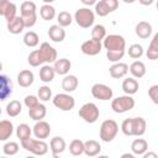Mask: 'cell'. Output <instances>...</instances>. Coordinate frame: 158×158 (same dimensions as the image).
Here are the masks:
<instances>
[{"label":"cell","mask_w":158,"mask_h":158,"mask_svg":"<svg viewBox=\"0 0 158 158\" xmlns=\"http://www.w3.org/2000/svg\"><path fill=\"white\" fill-rule=\"evenodd\" d=\"M135 32L139 38L147 40L152 35V25L147 21H139L135 27Z\"/></svg>","instance_id":"obj_26"},{"label":"cell","mask_w":158,"mask_h":158,"mask_svg":"<svg viewBox=\"0 0 158 158\" xmlns=\"http://www.w3.org/2000/svg\"><path fill=\"white\" fill-rule=\"evenodd\" d=\"M21 147L23 149H26L27 152L32 153L33 156H44L48 152V144L42 141V139H37V138H27L25 141L21 142Z\"/></svg>","instance_id":"obj_4"},{"label":"cell","mask_w":158,"mask_h":158,"mask_svg":"<svg viewBox=\"0 0 158 158\" xmlns=\"http://www.w3.org/2000/svg\"><path fill=\"white\" fill-rule=\"evenodd\" d=\"M12 94V81L6 75H0V100L5 101Z\"/></svg>","instance_id":"obj_18"},{"label":"cell","mask_w":158,"mask_h":158,"mask_svg":"<svg viewBox=\"0 0 158 158\" xmlns=\"http://www.w3.org/2000/svg\"><path fill=\"white\" fill-rule=\"evenodd\" d=\"M142 158H158V156H157V153H156V152L147 151V152L142 156Z\"/></svg>","instance_id":"obj_46"},{"label":"cell","mask_w":158,"mask_h":158,"mask_svg":"<svg viewBox=\"0 0 158 158\" xmlns=\"http://www.w3.org/2000/svg\"><path fill=\"white\" fill-rule=\"evenodd\" d=\"M37 96L42 101H48L52 99V89L47 85H42V86H40V89L37 91Z\"/></svg>","instance_id":"obj_43"},{"label":"cell","mask_w":158,"mask_h":158,"mask_svg":"<svg viewBox=\"0 0 158 158\" xmlns=\"http://www.w3.org/2000/svg\"><path fill=\"white\" fill-rule=\"evenodd\" d=\"M23 104L30 110V109H33V107H36V106L40 105V99L36 95H27L23 99Z\"/></svg>","instance_id":"obj_44"},{"label":"cell","mask_w":158,"mask_h":158,"mask_svg":"<svg viewBox=\"0 0 158 158\" xmlns=\"http://www.w3.org/2000/svg\"><path fill=\"white\" fill-rule=\"evenodd\" d=\"M79 85V80L75 75L73 74H68L62 79V89L64 90V93H73Z\"/></svg>","instance_id":"obj_24"},{"label":"cell","mask_w":158,"mask_h":158,"mask_svg":"<svg viewBox=\"0 0 158 158\" xmlns=\"http://www.w3.org/2000/svg\"><path fill=\"white\" fill-rule=\"evenodd\" d=\"M47 115V107L43 105V104H40L38 106L33 107V109H30L28 110V116L30 118H32L33 121H43V118L46 117Z\"/></svg>","instance_id":"obj_30"},{"label":"cell","mask_w":158,"mask_h":158,"mask_svg":"<svg viewBox=\"0 0 158 158\" xmlns=\"http://www.w3.org/2000/svg\"><path fill=\"white\" fill-rule=\"evenodd\" d=\"M1 158H7V157H1Z\"/></svg>","instance_id":"obj_52"},{"label":"cell","mask_w":158,"mask_h":158,"mask_svg":"<svg viewBox=\"0 0 158 158\" xmlns=\"http://www.w3.org/2000/svg\"><path fill=\"white\" fill-rule=\"evenodd\" d=\"M54 75H56L54 68L51 67L49 64H44L40 68V79L43 83H51L54 79Z\"/></svg>","instance_id":"obj_31"},{"label":"cell","mask_w":158,"mask_h":158,"mask_svg":"<svg viewBox=\"0 0 158 158\" xmlns=\"http://www.w3.org/2000/svg\"><path fill=\"white\" fill-rule=\"evenodd\" d=\"M40 15L43 20L46 21H51L56 17V9L54 6H52L51 4H43L40 9Z\"/></svg>","instance_id":"obj_34"},{"label":"cell","mask_w":158,"mask_h":158,"mask_svg":"<svg viewBox=\"0 0 158 158\" xmlns=\"http://www.w3.org/2000/svg\"><path fill=\"white\" fill-rule=\"evenodd\" d=\"M19 149H20V146H19V143L17 142H12V141H10V142H6L4 146H2V152H4V154H6V156H15L17 152H19Z\"/></svg>","instance_id":"obj_42"},{"label":"cell","mask_w":158,"mask_h":158,"mask_svg":"<svg viewBox=\"0 0 158 158\" xmlns=\"http://www.w3.org/2000/svg\"><path fill=\"white\" fill-rule=\"evenodd\" d=\"M35 75L30 69H23L17 74V83L21 88H28L33 84Z\"/></svg>","instance_id":"obj_21"},{"label":"cell","mask_w":158,"mask_h":158,"mask_svg":"<svg viewBox=\"0 0 158 158\" xmlns=\"http://www.w3.org/2000/svg\"><path fill=\"white\" fill-rule=\"evenodd\" d=\"M148 96L156 105H158V84H154L148 89Z\"/></svg>","instance_id":"obj_45"},{"label":"cell","mask_w":158,"mask_h":158,"mask_svg":"<svg viewBox=\"0 0 158 158\" xmlns=\"http://www.w3.org/2000/svg\"><path fill=\"white\" fill-rule=\"evenodd\" d=\"M118 7V1L117 0H100L95 4V12L96 15L104 17L111 12H114Z\"/></svg>","instance_id":"obj_11"},{"label":"cell","mask_w":158,"mask_h":158,"mask_svg":"<svg viewBox=\"0 0 158 158\" xmlns=\"http://www.w3.org/2000/svg\"><path fill=\"white\" fill-rule=\"evenodd\" d=\"M52 102L57 109H59L62 111H70L75 106L74 98L68 93H60V94L54 95L52 99Z\"/></svg>","instance_id":"obj_9"},{"label":"cell","mask_w":158,"mask_h":158,"mask_svg":"<svg viewBox=\"0 0 158 158\" xmlns=\"http://www.w3.org/2000/svg\"><path fill=\"white\" fill-rule=\"evenodd\" d=\"M16 12H17V7L14 2L7 1V0H1L0 1V15L4 16L7 22L14 20L17 16Z\"/></svg>","instance_id":"obj_14"},{"label":"cell","mask_w":158,"mask_h":158,"mask_svg":"<svg viewBox=\"0 0 158 158\" xmlns=\"http://www.w3.org/2000/svg\"><path fill=\"white\" fill-rule=\"evenodd\" d=\"M65 148H67V143H65L64 138L60 137V136L53 137L51 139V142H49V149H51V152H52L54 158H57L60 153H63L65 151Z\"/></svg>","instance_id":"obj_16"},{"label":"cell","mask_w":158,"mask_h":158,"mask_svg":"<svg viewBox=\"0 0 158 158\" xmlns=\"http://www.w3.org/2000/svg\"><path fill=\"white\" fill-rule=\"evenodd\" d=\"M109 73L111 75V78L114 79H121L123 77L127 75L128 73V65L123 62H118V63H114L110 68H109Z\"/></svg>","instance_id":"obj_17"},{"label":"cell","mask_w":158,"mask_h":158,"mask_svg":"<svg viewBox=\"0 0 158 158\" xmlns=\"http://www.w3.org/2000/svg\"><path fill=\"white\" fill-rule=\"evenodd\" d=\"M40 53H41V57L43 59V62L46 64H51V63H54L58 58H57V51L53 46H51L48 42H42L40 48H38Z\"/></svg>","instance_id":"obj_12"},{"label":"cell","mask_w":158,"mask_h":158,"mask_svg":"<svg viewBox=\"0 0 158 158\" xmlns=\"http://www.w3.org/2000/svg\"><path fill=\"white\" fill-rule=\"evenodd\" d=\"M26 158H36V156H28V157H26Z\"/></svg>","instance_id":"obj_50"},{"label":"cell","mask_w":158,"mask_h":158,"mask_svg":"<svg viewBox=\"0 0 158 158\" xmlns=\"http://www.w3.org/2000/svg\"><path fill=\"white\" fill-rule=\"evenodd\" d=\"M32 133H33L32 132V128L27 123H20L16 127V136H17V138H20V142L30 138Z\"/></svg>","instance_id":"obj_35"},{"label":"cell","mask_w":158,"mask_h":158,"mask_svg":"<svg viewBox=\"0 0 158 158\" xmlns=\"http://www.w3.org/2000/svg\"><path fill=\"white\" fill-rule=\"evenodd\" d=\"M121 86H122V90H123L125 95H131V96L133 94H136L139 89V84H138L137 79H135L132 77H128V78L123 79Z\"/></svg>","instance_id":"obj_23"},{"label":"cell","mask_w":158,"mask_h":158,"mask_svg":"<svg viewBox=\"0 0 158 158\" xmlns=\"http://www.w3.org/2000/svg\"><path fill=\"white\" fill-rule=\"evenodd\" d=\"M135 105H136V101L131 95H121V96L112 99V101H111V109L116 114L127 112V111L132 110L135 107Z\"/></svg>","instance_id":"obj_7"},{"label":"cell","mask_w":158,"mask_h":158,"mask_svg":"<svg viewBox=\"0 0 158 158\" xmlns=\"http://www.w3.org/2000/svg\"><path fill=\"white\" fill-rule=\"evenodd\" d=\"M48 37L49 40H52L53 42H63L65 38V31L63 27H60L59 25H52L48 28Z\"/></svg>","instance_id":"obj_25"},{"label":"cell","mask_w":158,"mask_h":158,"mask_svg":"<svg viewBox=\"0 0 158 158\" xmlns=\"http://www.w3.org/2000/svg\"><path fill=\"white\" fill-rule=\"evenodd\" d=\"M32 132L37 139L44 141L51 135V126L46 121H37L32 127Z\"/></svg>","instance_id":"obj_15"},{"label":"cell","mask_w":158,"mask_h":158,"mask_svg":"<svg viewBox=\"0 0 158 158\" xmlns=\"http://www.w3.org/2000/svg\"><path fill=\"white\" fill-rule=\"evenodd\" d=\"M156 6H157V10H158V1H157V4H156Z\"/></svg>","instance_id":"obj_51"},{"label":"cell","mask_w":158,"mask_h":158,"mask_svg":"<svg viewBox=\"0 0 158 158\" xmlns=\"http://www.w3.org/2000/svg\"><path fill=\"white\" fill-rule=\"evenodd\" d=\"M131 151L135 156H143L148 151V142L144 138H136L131 143Z\"/></svg>","instance_id":"obj_27"},{"label":"cell","mask_w":158,"mask_h":158,"mask_svg":"<svg viewBox=\"0 0 158 158\" xmlns=\"http://www.w3.org/2000/svg\"><path fill=\"white\" fill-rule=\"evenodd\" d=\"M101 152V146L95 139H88L84 142V154L89 158L99 156Z\"/></svg>","instance_id":"obj_19"},{"label":"cell","mask_w":158,"mask_h":158,"mask_svg":"<svg viewBox=\"0 0 158 158\" xmlns=\"http://www.w3.org/2000/svg\"><path fill=\"white\" fill-rule=\"evenodd\" d=\"M83 4H84V5H94V6H95L96 1H95V0H90V1H85V0H83Z\"/></svg>","instance_id":"obj_48"},{"label":"cell","mask_w":158,"mask_h":158,"mask_svg":"<svg viewBox=\"0 0 158 158\" xmlns=\"http://www.w3.org/2000/svg\"><path fill=\"white\" fill-rule=\"evenodd\" d=\"M73 16L70 15V12H68V11H60L58 15H57V21H58V25L60 26V27H68V26H70L72 25V22H73Z\"/></svg>","instance_id":"obj_39"},{"label":"cell","mask_w":158,"mask_h":158,"mask_svg":"<svg viewBox=\"0 0 158 158\" xmlns=\"http://www.w3.org/2000/svg\"><path fill=\"white\" fill-rule=\"evenodd\" d=\"M69 152L72 156L74 157H79L84 153V142L79 138H75L73 139L70 143H69Z\"/></svg>","instance_id":"obj_36"},{"label":"cell","mask_w":158,"mask_h":158,"mask_svg":"<svg viewBox=\"0 0 158 158\" xmlns=\"http://www.w3.org/2000/svg\"><path fill=\"white\" fill-rule=\"evenodd\" d=\"M27 62H28V64H30L31 67H35V68H36V67H40V65H42V64H44V62H43V59H42L41 53H40L38 49H35V51H32V52L28 54Z\"/></svg>","instance_id":"obj_40"},{"label":"cell","mask_w":158,"mask_h":158,"mask_svg":"<svg viewBox=\"0 0 158 158\" xmlns=\"http://www.w3.org/2000/svg\"><path fill=\"white\" fill-rule=\"evenodd\" d=\"M120 158H137V157H136L133 153H123Z\"/></svg>","instance_id":"obj_47"},{"label":"cell","mask_w":158,"mask_h":158,"mask_svg":"<svg viewBox=\"0 0 158 158\" xmlns=\"http://www.w3.org/2000/svg\"><path fill=\"white\" fill-rule=\"evenodd\" d=\"M25 23L21 16H16L14 20L7 22V31L12 35H19L25 30Z\"/></svg>","instance_id":"obj_28"},{"label":"cell","mask_w":158,"mask_h":158,"mask_svg":"<svg viewBox=\"0 0 158 158\" xmlns=\"http://www.w3.org/2000/svg\"><path fill=\"white\" fill-rule=\"evenodd\" d=\"M127 53H128V57H130V58H132V59H139V58L143 56L144 49H143V47H142L141 44L133 43V44H131V46L128 47Z\"/></svg>","instance_id":"obj_41"},{"label":"cell","mask_w":158,"mask_h":158,"mask_svg":"<svg viewBox=\"0 0 158 158\" xmlns=\"http://www.w3.org/2000/svg\"><path fill=\"white\" fill-rule=\"evenodd\" d=\"M14 133V125L9 120L0 121V141H6Z\"/></svg>","instance_id":"obj_29"},{"label":"cell","mask_w":158,"mask_h":158,"mask_svg":"<svg viewBox=\"0 0 158 158\" xmlns=\"http://www.w3.org/2000/svg\"><path fill=\"white\" fill-rule=\"evenodd\" d=\"M79 116L88 123H94L100 116V110L94 102H86L79 109Z\"/></svg>","instance_id":"obj_8"},{"label":"cell","mask_w":158,"mask_h":158,"mask_svg":"<svg viewBox=\"0 0 158 158\" xmlns=\"http://www.w3.org/2000/svg\"><path fill=\"white\" fill-rule=\"evenodd\" d=\"M91 95L94 99L96 100H101V101H106V100H111L114 96V91L112 89L102 83H96L91 86Z\"/></svg>","instance_id":"obj_10"},{"label":"cell","mask_w":158,"mask_h":158,"mask_svg":"<svg viewBox=\"0 0 158 158\" xmlns=\"http://www.w3.org/2000/svg\"><path fill=\"white\" fill-rule=\"evenodd\" d=\"M22 111V104L19 100H11L7 105H6V114L10 117H16L21 114Z\"/></svg>","instance_id":"obj_33"},{"label":"cell","mask_w":158,"mask_h":158,"mask_svg":"<svg viewBox=\"0 0 158 158\" xmlns=\"http://www.w3.org/2000/svg\"><path fill=\"white\" fill-rule=\"evenodd\" d=\"M128 70L132 75V78L135 79H139V78H143L146 75V64L142 62V60H133L130 67H128Z\"/></svg>","instance_id":"obj_20"},{"label":"cell","mask_w":158,"mask_h":158,"mask_svg":"<svg viewBox=\"0 0 158 158\" xmlns=\"http://www.w3.org/2000/svg\"><path fill=\"white\" fill-rule=\"evenodd\" d=\"M53 68H54L56 74L65 77V75H68V73H69V70L72 68V63L67 58H59L53 63Z\"/></svg>","instance_id":"obj_22"},{"label":"cell","mask_w":158,"mask_h":158,"mask_svg":"<svg viewBox=\"0 0 158 158\" xmlns=\"http://www.w3.org/2000/svg\"><path fill=\"white\" fill-rule=\"evenodd\" d=\"M147 122L143 117H130L125 118L121 123V131L125 136L141 137L146 133Z\"/></svg>","instance_id":"obj_1"},{"label":"cell","mask_w":158,"mask_h":158,"mask_svg":"<svg viewBox=\"0 0 158 158\" xmlns=\"http://www.w3.org/2000/svg\"><path fill=\"white\" fill-rule=\"evenodd\" d=\"M74 21L77 25L81 28H89L94 25L95 21V14L89 7H80L74 14Z\"/></svg>","instance_id":"obj_6"},{"label":"cell","mask_w":158,"mask_h":158,"mask_svg":"<svg viewBox=\"0 0 158 158\" xmlns=\"http://www.w3.org/2000/svg\"><path fill=\"white\" fill-rule=\"evenodd\" d=\"M23 43L27 46V47H36L38 43H40V36L35 32V31H27L25 35H23Z\"/></svg>","instance_id":"obj_38"},{"label":"cell","mask_w":158,"mask_h":158,"mask_svg":"<svg viewBox=\"0 0 158 158\" xmlns=\"http://www.w3.org/2000/svg\"><path fill=\"white\" fill-rule=\"evenodd\" d=\"M37 6L33 1H23L20 6V12H21V17L23 20L25 27L26 28H31L36 25L37 22Z\"/></svg>","instance_id":"obj_2"},{"label":"cell","mask_w":158,"mask_h":158,"mask_svg":"<svg viewBox=\"0 0 158 158\" xmlns=\"http://www.w3.org/2000/svg\"><path fill=\"white\" fill-rule=\"evenodd\" d=\"M102 47L106 49V52L122 53L126 52V41L121 35H107L106 38L102 41Z\"/></svg>","instance_id":"obj_3"},{"label":"cell","mask_w":158,"mask_h":158,"mask_svg":"<svg viewBox=\"0 0 158 158\" xmlns=\"http://www.w3.org/2000/svg\"><path fill=\"white\" fill-rule=\"evenodd\" d=\"M146 56L151 60H157L158 59V32L153 36V38H152V41L148 46V49L146 52Z\"/></svg>","instance_id":"obj_32"},{"label":"cell","mask_w":158,"mask_h":158,"mask_svg":"<svg viewBox=\"0 0 158 158\" xmlns=\"http://www.w3.org/2000/svg\"><path fill=\"white\" fill-rule=\"evenodd\" d=\"M117 132H118L117 122L112 118H109V120H105L101 122L99 136L102 142H111L117 136Z\"/></svg>","instance_id":"obj_5"},{"label":"cell","mask_w":158,"mask_h":158,"mask_svg":"<svg viewBox=\"0 0 158 158\" xmlns=\"http://www.w3.org/2000/svg\"><path fill=\"white\" fill-rule=\"evenodd\" d=\"M106 28L104 25H94L93 28H91V40H95V41H104L106 38Z\"/></svg>","instance_id":"obj_37"},{"label":"cell","mask_w":158,"mask_h":158,"mask_svg":"<svg viewBox=\"0 0 158 158\" xmlns=\"http://www.w3.org/2000/svg\"><path fill=\"white\" fill-rule=\"evenodd\" d=\"M96 158H110V157H107V156H104V154H99V156H96Z\"/></svg>","instance_id":"obj_49"},{"label":"cell","mask_w":158,"mask_h":158,"mask_svg":"<svg viewBox=\"0 0 158 158\" xmlns=\"http://www.w3.org/2000/svg\"><path fill=\"white\" fill-rule=\"evenodd\" d=\"M101 49H102V43L99 42V41L91 40V38L88 40V41H85V42H83L81 46H80V51L84 54L90 56V57L99 54L101 52Z\"/></svg>","instance_id":"obj_13"}]
</instances>
